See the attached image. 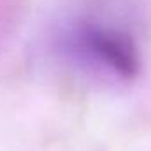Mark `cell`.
<instances>
[{
	"mask_svg": "<svg viewBox=\"0 0 151 151\" xmlns=\"http://www.w3.org/2000/svg\"><path fill=\"white\" fill-rule=\"evenodd\" d=\"M62 47L79 65L118 79H132L141 67L139 49L132 35L113 25L76 23L63 34Z\"/></svg>",
	"mask_w": 151,
	"mask_h": 151,
	"instance_id": "1",
	"label": "cell"
}]
</instances>
